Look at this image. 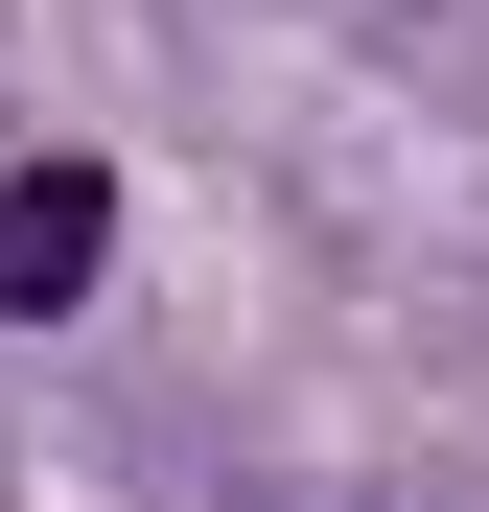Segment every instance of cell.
Here are the masks:
<instances>
[{"label":"cell","instance_id":"cell-1","mask_svg":"<svg viewBox=\"0 0 489 512\" xmlns=\"http://www.w3.org/2000/svg\"><path fill=\"white\" fill-rule=\"evenodd\" d=\"M94 280H117V187H94V163H24V187H0V303L47 326V303H94Z\"/></svg>","mask_w":489,"mask_h":512}]
</instances>
